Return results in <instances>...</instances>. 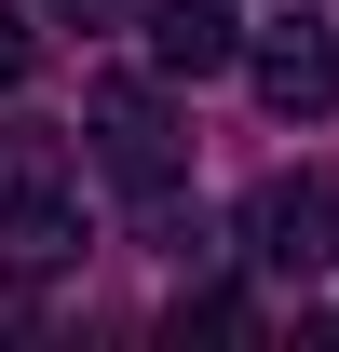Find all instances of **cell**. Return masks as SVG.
I'll list each match as a JSON object with an SVG mask.
<instances>
[{
	"label": "cell",
	"mask_w": 339,
	"mask_h": 352,
	"mask_svg": "<svg viewBox=\"0 0 339 352\" xmlns=\"http://www.w3.org/2000/svg\"><path fill=\"white\" fill-rule=\"evenodd\" d=\"M245 68H258V95H271V109H285V122H326L339 109V28H258L245 41Z\"/></svg>",
	"instance_id": "7a4b0ae2"
},
{
	"label": "cell",
	"mask_w": 339,
	"mask_h": 352,
	"mask_svg": "<svg viewBox=\"0 0 339 352\" xmlns=\"http://www.w3.org/2000/svg\"><path fill=\"white\" fill-rule=\"evenodd\" d=\"M245 258L258 271H326L339 258V176L326 163H285L245 190Z\"/></svg>",
	"instance_id": "6da1fadb"
},
{
	"label": "cell",
	"mask_w": 339,
	"mask_h": 352,
	"mask_svg": "<svg viewBox=\"0 0 339 352\" xmlns=\"http://www.w3.org/2000/svg\"><path fill=\"white\" fill-rule=\"evenodd\" d=\"M95 163L123 176L136 204H163V190H176V135H163V109H150L136 82H95Z\"/></svg>",
	"instance_id": "277c9868"
},
{
	"label": "cell",
	"mask_w": 339,
	"mask_h": 352,
	"mask_svg": "<svg viewBox=\"0 0 339 352\" xmlns=\"http://www.w3.org/2000/svg\"><path fill=\"white\" fill-rule=\"evenodd\" d=\"M0 258L14 271H54V258H82V190L41 163H14L0 176Z\"/></svg>",
	"instance_id": "3957f363"
},
{
	"label": "cell",
	"mask_w": 339,
	"mask_h": 352,
	"mask_svg": "<svg viewBox=\"0 0 339 352\" xmlns=\"http://www.w3.org/2000/svg\"><path fill=\"white\" fill-rule=\"evenodd\" d=\"M163 325H176V339H258V311L231 298V285H204V298H176Z\"/></svg>",
	"instance_id": "8992f818"
},
{
	"label": "cell",
	"mask_w": 339,
	"mask_h": 352,
	"mask_svg": "<svg viewBox=\"0 0 339 352\" xmlns=\"http://www.w3.org/2000/svg\"><path fill=\"white\" fill-rule=\"evenodd\" d=\"M54 14H82V28H95V14H123V0H54Z\"/></svg>",
	"instance_id": "ba28073f"
},
{
	"label": "cell",
	"mask_w": 339,
	"mask_h": 352,
	"mask_svg": "<svg viewBox=\"0 0 339 352\" xmlns=\"http://www.w3.org/2000/svg\"><path fill=\"white\" fill-rule=\"evenodd\" d=\"M28 54H41V41H28V14H14V0H0V95L28 82Z\"/></svg>",
	"instance_id": "52a82bcc"
},
{
	"label": "cell",
	"mask_w": 339,
	"mask_h": 352,
	"mask_svg": "<svg viewBox=\"0 0 339 352\" xmlns=\"http://www.w3.org/2000/svg\"><path fill=\"white\" fill-rule=\"evenodd\" d=\"M231 54H245L231 0H150V68H163V82H217Z\"/></svg>",
	"instance_id": "5b68a950"
}]
</instances>
